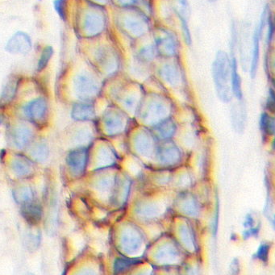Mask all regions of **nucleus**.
Masks as SVG:
<instances>
[{"label":"nucleus","mask_w":275,"mask_h":275,"mask_svg":"<svg viewBox=\"0 0 275 275\" xmlns=\"http://www.w3.org/2000/svg\"><path fill=\"white\" fill-rule=\"evenodd\" d=\"M53 55V48L52 46H46L42 50V55L40 59L38 61L37 70L42 71L47 66L48 63L51 59Z\"/></svg>","instance_id":"dca6fc26"},{"label":"nucleus","mask_w":275,"mask_h":275,"mask_svg":"<svg viewBox=\"0 0 275 275\" xmlns=\"http://www.w3.org/2000/svg\"><path fill=\"white\" fill-rule=\"evenodd\" d=\"M213 80L219 98L223 102L228 103L232 100L231 63L225 52L219 51L212 65Z\"/></svg>","instance_id":"f257e3e1"},{"label":"nucleus","mask_w":275,"mask_h":275,"mask_svg":"<svg viewBox=\"0 0 275 275\" xmlns=\"http://www.w3.org/2000/svg\"><path fill=\"white\" fill-rule=\"evenodd\" d=\"M232 110H233L232 113V121H233V125H235V129L242 130L245 118V108H243V107L241 106L240 109H238V108H235Z\"/></svg>","instance_id":"f3484780"},{"label":"nucleus","mask_w":275,"mask_h":275,"mask_svg":"<svg viewBox=\"0 0 275 275\" xmlns=\"http://www.w3.org/2000/svg\"><path fill=\"white\" fill-rule=\"evenodd\" d=\"M28 275H34V274H32V273H29V274Z\"/></svg>","instance_id":"b1692460"},{"label":"nucleus","mask_w":275,"mask_h":275,"mask_svg":"<svg viewBox=\"0 0 275 275\" xmlns=\"http://www.w3.org/2000/svg\"><path fill=\"white\" fill-rule=\"evenodd\" d=\"M32 48L30 36L24 32H17L10 38L7 43L6 50L15 54H25Z\"/></svg>","instance_id":"20e7f679"},{"label":"nucleus","mask_w":275,"mask_h":275,"mask_svg":"<svg viewBox=\"0 0 275 275\" xmlns=\"http://www.w3.org/2000/svg\"><path fill=\"white\" fill-rule=\"evenodd\" d=\"M13 199L16 204L25 205L35 201L34 191L29 187H22L13 190Z\"/></svg>","instance_id":"f8f14e48"},{"label":"nucleus","mask_w":275,"mask_h":275,"mask_svg":"<svg viewBox=\"0 0 275 275\" xmlns=\"http://www.w3.org/2000/svg\"><path fill=\"white\" fill-rule=\"evenodd\" d=\"M75 275H94L91 271H88V270H83V271L80 272V273H77Z\"/></svg>","instance_id":"4be33fe9"},{"label":"nucleus","mask_w":275,"mask_h":275,"mask_svg":"<svg viewBox=\"0 0 275 275\" xmlns=\"http://www.w3.org/2000/svg\"><path fill=\"white\" fill-rule=\"evenodd\" d=\"M232 42H231V53H232V58L230 59L231 63V81H232V91L235 96L238 100H242L243 93H242V88H241V80L240 77L239 73L238 70V62L237 58L234 56V47L235 45V36H232Z\"/></svg>","instance_id":"6e6552de"},{"label":"nucleus","mask_w":275,"mask_h":275,"mask_svg":"<svg viewBox=\"0 0 275 275\" xmlns=\"http://www.w3.org/2000/svg\"><path fill=\"white\" fill-rule=\"evenodd\" d=\"M4 121V116L0 114V125H2Z\"/></svg>","instance_id":"5701e85b"},{"label":"nucleus","mask_w":275,"mask_h":275,"mask_svg":"<svg viewBox=\"0 0 275 275\" xmlns=\"http://www.w3.org/2000/svg\"><path fill=\"white\" fill-rule=\"evenodd\" d=\"M25 116L35 124H41L46 119L48 105L44 98H37L25 104L23 108Z\"/></svg>","instance_id":"f03ea898"},{"label":"nucleus","mask_w":275,"mask_h":275,"mask_svg":"<svg viewBox=\"0 0 275 275\" xmlns=\"http://www.w3.org/2000/svg\"><path fill=\"white\" fill-rule=\"evenodd\" d=\"M266 15H267V9L266 8V9L264 10L263 13H262L260 25L257 27L256 29H255L254 34H253L252 63H251V76H252V78L256 75L257 70H258V62H259V52H260L261 33L263 30Z\"/></svg>","instance_id":"423d86ee"},{"label":"nucleus","mask_w":275,"mask_h":275,"mask_svg":"<svg viewBox=\"0 0 275 275\" xmlns=\"http://www.w3.org/2000/svg\"><path fill=\"white\" fill-rule=\"evenodd\" d=\"M93 116H94V109L91 105L77 104L72 108L71 117L74 121H88Z\"/></svg>","instance_id":"9b49d317"},{"label":"nucleus","mask_w":275,"mask_h":275,"mask_svg":"<svg viewBox=\"0 0 275 275\" xmlns=\"http://www.w3.org/2000/svg\"><path fill=\"white\" fill-rule=\"evenodd\" d=\"M87 162V151L85 149L72 150L66 156V163L74 175H80L84 172Z\"/></svg>","instance_id":"39448f33"},{"label":"nucleus","mask_w":275,"mask_h":275,"mask_svg":"<svg viewBox=\"0 0 275 275\" xmlns=\"http://www.w3.org/2000/svg\"><path fill=\"white\" fill-rule=\"evenodd\" d=\"M21 213L28 224L34 226L39 224L43 217V208L39 203L35 201L21 206Z\"/></svg>","instance_id":"0eeeda50"},{"label":"nucleus","mask_w":275,"mask_h":275,"mask_svg":"<svg viewBox=\"0 0 275 275\" xmlns=\"http://www.w3.org/2000/svg\"><path fill=\"white\" fill-rule=\"evenodd\" d=\"M12 170L19 178L28 177L32 173V165L25 158H16L12 162Z\"/></svg>","instance_id":"9d476101"},{"label":"nucleus","mask_w":275,"mask_h":275,"mask_svg":"<svg viewBox=\"0 0 275 275\" xmlns=\"http://www.w3.org/2000/svg\"><path fill=\"white\" fill-rule=\"evenodd\" d=\"M18 81L15 78L8 80L6 85L3 89L2 100L4 102H9L15 97L17 90Z\"/></svg>","instance_id":"4468645a"},{"label":"nucleus","mask_w":275,"mask_h":275,"mask_svg":"<svg viewBox=\"0 0 275 275\" xmlns=\"http://www.w3.org/2000/svg\"><path fill=\"white\" fill-rule=\"evenodd\" d=\"M102 28V21L95 14H88L86 16L84 29L87 33L94 35L98 33Z\"/></svg>","instance_id":"ddd939ff"},{"label":"nucleus","mask_w":275,"mask_h":275,"mask_svg":"<svg viewBox=\"0 0 275 275\" xmlns=\"http://www.w3.org/2000/svg\"><path fill=\"white\" fill-rule=\"evenodd\" d=\"M28 238L26 240L27 246L29 247V249H36L39 246L41 241V232H37V233H29L27 235Z\"/></svg>","instance_id":"6ab92c4d"},{"label":"nucleus","mask_w":275,"mask_h":275,"mask_svg":"<svg viewBox=\"0 0 275 275\" xmlns=\"http://www.w3.org/2000/svg\"><path fill=\"white\" fill-rule=\"evenodd\" d=\"M74 91L81 100L92 98L98 91V86L91 76L81 74L74 78Z\"/></svg>","instance_id":"7ed1b4c3"},{"label":"nucleus","mask_w":275,"mask_h":275,"mask_svg":"<svg viewBox=\"0 0 275 275\" xmlns=\"http://www.w3.org/2000/svg\"><path fill=\"white\" fill-rule=\"evenodd\" d=\"M32 138V130L26 125H18L12 131V142L18 149H24L30 142Z\"/></svg>","instance_id":"1a4fd4ad"},{"label":"nucleus","mask_w":275,"mask_h":275,"mask_svg":"<svg viewBox=\"0 0 275 275\" xmlns=\"http://www.w3.org/2000/svg\"><path fill=\"white\" fill-rule=\"evenodd\" d=\"M261 128H262V131H263L264 133H266L267 135L269 134L273 133V120L267 114L264 113L262 115V118H261Z\"/></svg>","instance_id":"a211bd4d"},{"label":"nucleus","mask_w":275,"mask_h":275,"mask_svg":"<svg viewBox=\"0 0 275 275\" xmlns=\"http://www.w3.org/2000/svg\"><path fill=\"white\" fill-rule=\"evenodd\" d=\"M31 155L34 160L43 162L49 156V149L46 144H38L31 152Z\"/></svg>","instance_id":"2eb2a0df"},{"label":"nucleus","mask_w":275,"mask_h":275,"mask_svg":"<svg viewBox=\"0 0 275 275\" xmlns=\"http://www.w3.org/2000/svg\"><path fill=\"white\" fill-rule=\"evenodd\" d=\"M181 18L182 25H183V32L184 35L185 41L187 42L188 45L191 42V37H190V30H189L188 25H187L186 18L184 16H180Z\"/></svg>","instance_id":"412c9836"},{"label":"nucleus","mask_w":275,"mask_h":275,"mask_svg":"<svg viewBox=\"0 0 275 275\" xmlns=\"http://www.w3.org/2000/svg\"><path fill=\"white\" fill-rule=\"evenodd\" d=\"M54 4V8L56 10V12L58 14L59 16L62 18L63 21H66V2L65 1H55L53 3Z\"/></svg>","instance_id":"aec40b11"}]
</instances>
